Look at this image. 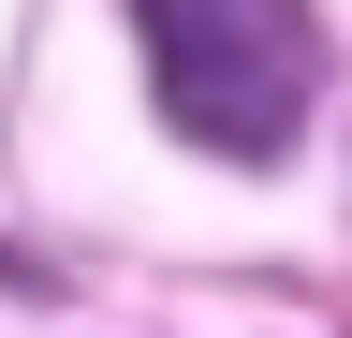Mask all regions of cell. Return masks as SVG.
Wrapping results in <instances>:
<instances>
[{
	"mask_svg": "<svg viewBox=\"0 0 352 338\" xmlns=\"http://www.w3.org/2000/svg\"><path fill=\"white\" fill-rule=\"evenodd\" d=\"M147 45V103L206 162H279L323 103V15L308 0H118Z\"/></svg>",
	"mask_w": 352,
	"mask_h": 338,
	"instance_id": "6da1fadb",
	"label": "cell"
}]
</instances>
